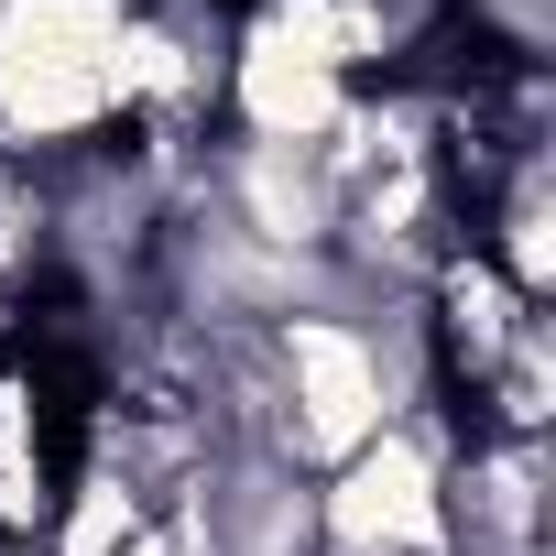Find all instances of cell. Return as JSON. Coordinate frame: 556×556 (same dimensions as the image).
<instances>
[{
  "label": "cell",
  "mask_w": 556,
  "mask_h": 556,
  "mask_svg": "<svg viewBox=\"0 0 556 556\" xmlns=\"http://www.w3.org/2000/svg\"><path fill=\"white\" fill-rule=\"evenodd\" d=\"M447 458H458V415L447 404L393 415L371 447H350L317 480V556H458Z\"/></svg>",
  "instance_id": "obj_3"
},
{
  "label": "cell",
  "mask_w": 556,
  "mask_h": 556,
  "mask_svg": "<svg viewBox=\"0 0 556 556\" xmlns=\"http://www.w3.org/2000/svg\"><path fill=\"white\" fill-rule=\"evenodd\" d=\"M121 34H131V0H0V153L55 175L121 142L131 121Z\"/></svg>",
  "instance_id": "obj_2"
},
{
  "label": "cell",
  "mask_w": 556,
  "mask_h": 556,
  "mask_svg": "<svg viewBox=\"0 0 556 556\" xmlns=\"http://www.w3.org/2000/svg\"><path fill=\"white\" fill-rule=\"evenodd\" d=\"M437 404L415 306L382 295H317L295 317L262 328V458H285L295 480H328L350 447H371L393 415Z\"/></svg>",
  "instance_id": "obj_1"
},
{
  "label": "cell",
  "mask_w": 556,
  "mask_h": 556,
  "mask_svg": "<svg viewBox=\"0 0 556 556\" xmlns=\"http://www.w3.org/2000/svg\"><path fill=\"white\" fill-rule=\"evenodd\" d=\"M131 556H175V534H164V523H142V534H131Z\"/></svg>",
  "instance_id": "obj_4"
}]
</instances>
